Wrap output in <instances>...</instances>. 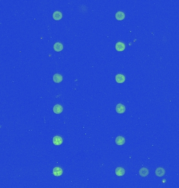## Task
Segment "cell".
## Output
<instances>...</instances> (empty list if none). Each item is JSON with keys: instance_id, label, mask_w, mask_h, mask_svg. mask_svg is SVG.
<instances>
[{"instance_id": "8992f818", "label": "cell", "mask_w": 179, "mask_h": 188, "mask_svg": "<svg viewBox=\"0 0 179 188\" xmlns=\"http://www.w3.org/2000/svg\"><path fill=\"white\" fill-rule=\"evenodd\" d=\"M115 143L118 145H122L125 143V139L121 136H117L115 139Z\"/></svg>"}, {"instance_id": "5bb4252c", "label": "cell", "mask_w": 179, "mask_h": 188, "mask_svg": "<svg viewBox=\"0 0 179 188\" xmlns=\"http://www.w3.org/2000/svg\"><path fill=\"white\" fill-rule=\"evenodd\" d=\"M53 17L55 20L59 21L62 17V14L59 11H56L53 13Z\"/></svg>"}, {"instance_id": "3957f363", "label": "cell", "mask_w": 179, "mask_h": 188, "mask_svg": "<svg viewBox=\"0 0 179 188\" xmlns=\"http://www.w3.org/2000/svg\"><path fill=\"white\" fill-rule=\"evenodd\" d=\"M166 171L164 168L162 167H158L156 169L155 171V174L158 177H163L165 175Z\"/></svg>"}, {"instance_id": "30bf717a", "label": "cell", "mask_w": 179, "mask_h": 188, "mask_svg": "<svg viewBox=\"0 0 179 188\" xmlns=\"http://www.w3.org/2000/svg\"><path fill=\"white\" fill-rule=\"evenodd\" d=\"M115 49L117 51H122L125 49V45L124 43L118 42L115 45Z\"/></svg>"}, {"instance_id": "5b68a950", "label": "cell", "mask_w": 179, "mask_h": 188, "mask_svg": "<svg viewBox=\"0 0 179 188\" xmlns=\"http://www.w3.org/2000/svg\"><path fill=\"white\" fill-rule=\"evenodd\" d=\"M53 111L56 114H60L63 111V107L60 105H56L53 108Z\"/></svg>"}, {"instance_id": "6da1fadb", "label": "cell", "mask_w": 179, "mask_h": 188, "mask_svg": "<svg viewBox=\"0 0 179 188\" xmlns=\"http://www.w3.org/2000/svg\"><path fill=\"white\" fill-rule=\"evenodd\" d=\"M126 108L124 105L121 104H117L116 106V111L118 113H123L125 112Z\"/></svg>"}, {"instance_id": "52a82bcc", "label": "cell", "mask_w": 179, "mask_h": 188, "mask_svg": "<svg viewBox=\"0 0 179 188\" xmlns=\"http://www.w3.org/2000/svg\"><path fill=\"white\" fill-rule=\"evenodd\" d=\"M115 80L117 83H123L125 81V77L124 75L119 74L116 75Z\"/></svg>"}, {"instance_id": "8fae6325", "label": "cell", "mask_w": 179, "mask_h": 188, "mask_svg": "<svg viewBox=\"0 0 179 188\" xmlns=\"http://www.w3.org/2000/svg\"><path fill=\"white\" fill-rule=\"evenodd\" d=\"M139 175L142 177H146L149 175V170L147 168H142L139 171Z\"/></svg>"}, {"instance_id": "7a4b0ae2", "label": "cell", "mask_w": 179, "mask_h": 188, "mask_svg": "<svg viewBox=\"0 0 179 188\" xmlns=\"http://www.w3.org/2000/svg\"><path fill=\"white\" fill-rule=\"evenodd\" d=\"M53 142L55 145H60L63 143V139L61 136H55L53 138Z\"/></svg>"}, {"instance_id": "7c38bea8", "label": "cell", "mask_w": 179, "mask_h": 188, "mask_svg": "<svg viewBox=\"0 0 179 188\" xmlns=\"http://www.w3.org/2000/svg\"><path fill=\"white\" fill-rule=\"evenodd\" d=\"M63 48L62 44L60 42H56L54 45V50L56 52H60Z\"/></svg>"}, {"instance_id": "9c48e42d", "label": "cell", "mask_w": 179, "mask_h": 188, "mask_svg": "<svg viewBox=\"0 0 179 188\" xmlns=\"http://www.w3.org/2000/svg\"><path fill=\"white\" fill-rule=\"evenodd\" d=\"M63 80L62 76L59 74H55L53 76V80L56 83H59L61 82Z\"/></svg>"}, {"instance_id": "ba28073f", "label": "cell", "mask_w": 179, "mask_h": 188, "mask_svg": "<svg viewBox=\"0 0 179 188\" xmlns=\"http://www.w3.org/2000/svg\"><path fill=\"white\" fill-rule=\"evenodd\" d=\"M125 174V169L122 167H117L115 169V174L118 177H121Z\"/></svg>"}, {"instance_id": "277c9868", "label": "cell", "mask_w": 179, "mask_h": 188, "mask_svg": "<svg viewBox=\"0 0 179 188\" xmlns=\"http://www.w3.org/2000/svg\"><path fill=\"white\" fill-rule=\"evenodd\" d=\"M63 170L60 167H55L53 169V175L56 177H60L62 175Z\"/></svg>"}, {"instance_id": "4fadbf2b", "label": "cell", "mask_w": 179, "mask_h": 188, "mask_svg": "<svg viewBox=\"0 0 179 188\" xmlns=\"http://www.w3.org/2000/svg\"><path fill=\"white\" fill-rule=\"evenodd\" d=\"M115 17L117 20L118 21H122L125 17V15L124 13L122 12L121 11L117 12L115 14Z\"/></svg>"}]
</instances>
